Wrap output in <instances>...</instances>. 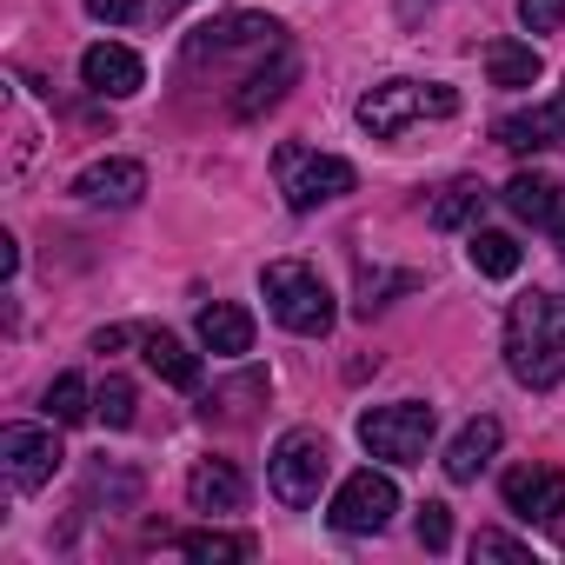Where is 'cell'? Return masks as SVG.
<instances>
[{
    "label": "cell",
    "instance_id": "1",
    "mask_svg": "<svg viewBox=\"0 0 565 565\" xmlns=\"http://www.w3.org/2000/svg\"><path fill=\"white\" fill-rule=\"evenodd\" d=\"M505 366L519 386L552 393L565 380V300L558 294H519L505 313Z\"/></svg>",
    "mask_w": 565,
    "mask_h": 565
},
{
    "label": "cell",
    "instance_id": "2",
    "mask_svg": "<svg viewBox=\"0 0 565 565\" xmlns=\"http://www.w3.org/2000/svg\"><path fill=\"white\" fill-rule=\"evenodd\" d=\"M259 294H266V313L287 327V333H300V340H320V333H333V320H340L327 279H320L307 259H273V266L259 273Z\"/></svg>",
    "mask_w": 565,
    "mask_h": 565
},
{
    "label": "cell",
    "instance_id": "3",
    "mask_svg": "<svg viewBox=\"0 0 565 565\" xmlns=\"http://www.w3.org/2000/svg\"><path fill=\"white\" fill-rule=\"evenodd\" d=\"M273 173H279V193H287V206H294V213H313V206L347 200V193L360 186L353 160L320 153V147H300V140H287V147L273 153Z\"/></svg>",
    "mask_w": 565,
    "mask_h": 565
},
{
    "label": "cell",
    "instance_id": "4",
    "mask_svg": "<svg viewBox=\"0 0 565 565\" xmlns=\"http://www.w3.org/2000/svg\"><path fill=\"white\" fill-rule=\"evenodd\" d=\"M360 127L373 134V140H393L399 127H413V120H446V114H459V94L452 87H439V81H380V87H366L360 94Z\"/></svg>",
    "mask_w": 565,
    "mask_h": 565
},
{
    "label": "cell",
    "instance_id": "5",
    "mask_svg": "<svg viewBox=\"0 0 565 565\" xmlns=\"http://www.w3.org/2000/svg\"><path fill=\"white\" fill-rule=\"evenodd\" d=\"M327 472H333V452H327V433H313V426L279 433V446H273V459H266L273 499H279V505H294V512L320 505V486H327Z\"/></svg>",
    "mask_w": 565,
    "mask_h": 565
},
{
    "label": "cell",
    "instance_id": "6",
    "mask_svg": "<svg viewBox=\"0 0 565 565\" xmlns=\"http://www.w3.org/2000/svg\"><path fill=\"white\" fill-rule=\"evenodd\" d=\"M439 433V413L419 406V399H399V406H366L360 413V446L386 466H419L426 446Z\"/></svg>",
    "mask_w": 565,
    "mask_h": 565
},
{
    "label": "cell",
    "instance_id": "7",
    "mask_svg": "<svg viewBox=\"0 0 565 565\" xmlns=\"http://www.w3.org/2000/svg\"><path fill=\"white\" fill-rule=\"evenodd\" d=\"M393 512H399V486L386 479V472H353L340 492H333V505H327V519H333V532H347V539H366V532H386L393 525Z\"/></svg>",
    "mask_w": 565,
    "mask_h": 565
},
{
    "label": "cell",
    "instance_id": "8",
    "mask_svg": "<svg viewBox=\"0 0 565 565\" xmlns=\"http://www.w3.org/2000/svg\"><path fill=\"white\" fill-rule=\"evenodd\" d=\"M233 54H279V21L273 14H220L200 34H186V61H233Z\"/></svg>",
    "mask_w": 565,
    "mask_h": 565
},
{
    "label": "cell",
    "instance_id": "9",
    "mask_svg": "<svg viewBox=\"0 0 565 565\" xmlns=\"http://www.w3.org/2000/svg\"><path fill=\"white\" fill-rule=\"evenodd\" d=\"M61 439L47 433V426H8L0 433V466H8V479L21 486V492H41L54 472H61Z\"/></svg>",
    "mask_w": 565,
    "mask_h": 565
},
{
    "label": "cell",
    "instance_id": "10",
    "mask_svg": "<svg viewBox=\"0 0 565 565\" xmlns=\"http://www.w3.org/2000/svg\"><path fill=\"white\" fill-rule=\"evenodd\" d=\"M505 512L525 525H558L565 519V472L552 466H512L505 472Z\"/></svg>",
    "mask_w": 565,
    "mask_h": 565
},
{
    "label": "cell",
    "instance_id": "11",
    "mask_svg": "<svg viewBox=\"0 0 565 565\" xmlns=\"http://www.w3.org/2000/svg\"><path fill=\"white\" fill-rule=\"evenodd\" d=\"M81 81H87L94 94H107V100H127V94L147 87V67H140L134 47H120V41H94V47L81 54Z\"/></svg>",
    "mask_w": 565,
    "mask_h": 565
},
{
    "label": "cell",
    "instance_id": "12",
    "mask_svg": "<svg viewBox=\"0 0 565 565\" xmlns=\"http://www.w3.org/2000/svg\"><path fill=\"white\" fill-rule=\"evenodd\" d=\"M140 193H147L140 160H94L74 173V200H87V206H134Z\"/></svg>",
    "mask_w": 565,
    "mask_h": 565
},
{
    "label": "cell",
    "instance_id": "13",
    "mask_svg": "<svg viewBox=\"0 0 565 565\" xmlns=\"http://www.w3.org/2000/svg\"><path fill=\"white\" fill-rule=\"evenodd\" d=\"M186 499H193V512H239L246 505V479H239L233 459H200L186 472Z\"/></svg>",
    "mask_w": 565,
    "mask_h": 565
},
{
    "label": "cell",
    "instance_id": "14",
    "mask_svg": "<svg viewBox=\"0 0 565 565\" xmlns=\"http://www.w3.org/2000/svg\"><path fill=\"white\" fill-rule=\"evenodd\" d=\"M525 226H545L552 233V220H558V200H565V186L552 180V173H539V167H525V173H512L505 180V193H499Z\"/></svg>",
    "mask_w": 565,
    "mask_h": 565
},
{
    "label": "cell",
    "instance_id": "15",
    "mask_svg": "<svg viewBox=\"0 0 565 565\" xmlns=\"http://www.w3.org/2000/svg\"><path fill=\"white\" fill-rule=\"evenodd\" d=\"M492 452H499V419H486V413L466 419L459 439L446 446V479H452V486H472V479L492 466Z\"/></svg>",
    "mask_w": 565,
    "mask_h": 565
},
{
    "label": "cell",
    "instance_id": "16",
    "mask_svg": "<svg viewBox=\"0 0 565 565\" xmlns=\"http://www.w3.org/2000/svg\"><path fill=\"white\" fill-rule=\"evenodd\" d=\"M200 347H206V353H220V360L253 353V313H246V307H233V300L200 307Z\"/></svg>",
    "mask_w": 565,
    "mask_h": 565
},
{
    "label": "cell",
    "instance_id": "17",
    "mask_svg": "<svg viewBox=\"0 0 565 565\" xmlns=\"http://www.w3.org/2000/svg\"><path fill=\"white\" fill-rule=\"evenodd\" d=\"M486 74H492V87H532L545 74V61H539L532 41H492L486 47Z\"/></svg>",
    "mask_w": 565,
    "mask_h": 565
},
{
    "label": "cell",
    "instance_id": "18",
    "mask_svg": "<svg viewBox=\"0 0 565 565\" xmlns=\"http://www.w3.org/2000/svg\"><path fill=\"white\" fill-rule=\"evenodd\" d=\"M294 74H300V61H294L287 47H279V54H273V67H259V74L233 94V114H246V120H253L259 107H273L279 94H287V81H294Z\"/></svg>",
    "mask_w": 565,
    "mask_h": 565
},
{
    "label": "cell",
    "instance_id": "19",
    "mask_svg": "<svg viewBox=\"0 0 565 565\" xmlns=\"http://www.w3.org/2000/svg\"><path fill=\"white\" fill-rule=\"evenodd\" d=\"M140 353H147V366H153L167 386H200V360H193L173 333H160V327H153V333H140Z\"/></svg>",
    "mask_w": 565,
    "mask_h": 565
},
{
    "label": "cell",
    "instance_id": "20",
    "mask_svg": "<svg viewBox=\"0 0 565 565\" xmlns=\"http://www.w3.org/2000/svg\"><path fill=\"white\" fill-rule=\"evenodd\" d=\"M552 140H558V107H532V114H505L499 120V147H512V153H539Z\"/></svg>",
    "mask_w": 565,
    "mask_h": 565
},
{
    "label": "cell",
    "instance_id": "21",
    "mask_svg": "<svg viewBox=\"0 0 565 565\" xmlns=\"http://www.w3.org/2000/svg\"><path fill=\"white\" fill-rule=\"evenodd\" d=\"M466 253H472V266H479L486 279H512V273H519V259H525V253H519V239H512V233H492V226H479Z\"/></svg>",
    "mask_w": 565,
    "mask_h": 565
},
{
    "label": "cell",
    "instance_id": "22",
    "mask_svg": "<svg viewBox=\"0 0 565 565\" xmlns=\"http://www.w3.org/2000/svg\"><path fill=\"white\" fill-rule=\"evenodd\" d=\"M479 206H486V186H479V180H452V186L433 200V213H426V220H433L439 233H452V226H466Z\"/></svg>",
    "mask_w": 565,
    "mask_h": 565
},
{
    "label": "cell",
    "instance_id": "23",
    "mask_svg": "<svg viewBox=\"0 0 565 565\" xmlns=\"http://www.w3.org/2000/svg\"><path fill=\"white\" fill-rule=\"evenodd\" d=\"M180 552L193 565H226V558H253V539L246 532H186Z\"/></svg>",
    "mask_w": 565,
    "mask_h": 565
},
{
    "label": "cell",
    "instance_id": "24",
    "mask_svg": "<svg viewBox=\"0 0 565 565\" xmlns=\"http://www.w3.org/2000/svg\"><path fill=\"white\" fill-rule=\"evenodd\" d=\"M94 413V393H87V380L81 373H61L54 386H47V419L54 426H81Z\"/></svg>",
    "mask_w": 565,
    "mask_h": 565
},
{
    "label": "cell",
    "instance_id": "25",
    "mask_svg": "<svg viewBox=\"0 0 565 565\" xmlns=\"http://www.w3.org/2000/svg\"><path fill=\"white\" fill-rule=\"evenodd\" d=\"M94 413L120 433V426H134V380H120V373H107V386L94 393Z\"/></svg>",
    "mask_w": 565,
    "mask_h": 565
},
{
    "label": "cell",
    "instance_id": "26",
    "mask_svg": "<svg viewBox=\"0 0 565 565\" xmlns=\"http://www.w3.org/2000/svg\"><path fill=\"white\" fill-rule=\"evenodd\" d=\"M472 558H499V565H532V545H525V539H505V532H472Z\"/></svg>",
    "mask_w": 565,
    "mask_h": 565
},
{
    "label": "cell",
    "instance_id": "27",
    "mask_svg": "<svg viewBox=\"0 0 565 565\" xmlns=\"http://www.w3.org/2000/svg\"><path fill=\"white\" fill-rule=\"evenodd\" d=\"M419 545L426 552H446L452 545V505H439V499L419 505Z\"/></svg>",
    "mask_w": 565,
    "mask_h": 565
},
{
    "label": "cell",
    "instance_id": "28",
    "mask_svg": "<svg viewBox=\"0 0 565 565\" xmlns=\"http://www.w3.org/2000/svg\"><path fill=\"white\" fill-rule=\"evenodd\" d=\"M519 28L525 34H558L565 28V0H519Z\"/></svg>",
    "mask_w": 565,
    "mask_h": 565
},
{
    "label": "cell",
    "instance_id": "29",
    "mask_svg": "<svg viewBox=\"0 0 565 565\" xmlns=\"http://www.w3.org/2000/svg\"><path fill=\"white\" fill-rule=\"evenodd\" d=\"M393 287H413L406 273H373V266H360V313H373V307H386V294Z\"/></svg>",
    "mask_w": 565,
    "mask_h": 565
},
{
    "label": "cell",
    "instance_id": "30",
    "mask_svg": "<svg viewBox=\"0 0 565 565\" xmlns=\"http://www.w3.org/2000/svg\"><path fill=\"white\" fill-rule=\"evenodd\" d=\"M87 14H94V21H107V28H127V21H140V14H147V0H87Z\"/></svg>",
    "mask_w": 565,
    "mask_h": 565
},
{
    "label": "cell",
    "instance_id": "31",
    "mask_svg": "<svg viewBox=\"0 0 565 565\" xmlns=\"http://www.w3.org/2000/svg\"><path fill=\"white\" fill-rule=\"evenodd\" d=\"M0 273H8V279L21 273V239L14 233H0Z\"/></svg>",
    "mask_w": 565,
    "mask_h": 565
},
{
    "label": "cell",
    "instance_id": "32",
    "mask_svg": "<svg viewBox=\"0 0 565 565\" xmlns=\"http://www.w3.org/2000/svg\"><path fill=\"white\" fill-rule=\"evenodd\" d=\"M127 340H134L127 327H100V333H94V353H114V347H127Z\"/></svg>",
    "mask_w": 565,
    "mask_h": 565
},
{
    "label": "cell",
    "instance_id": "33",
    "mask_svg": "<svg viewBox=\"0 0 565 565\" xmlns=\"http://www.w3.org/2000/svg\"><path fill=\"white\" fill-rule=\"evenodd\" d=\"M552 239H558V253H565V200H558V220H552Z\"/></svg>",
    "mask_w": 565,
    "mask_h": 565
},
{
    "label": "cell",
    "instance_id": "34",
    "mask_svg": "<svg viewBox=\"0 0 565 565\" xmlns=\"http://www.w3.org/2000/svg\"><path fill=\"white\" fill-rule=\"evenodd\" d=\"M180 8H186V0H160V21H167V14H180Z\"/></svg>",
    "mask_w": 565,
    "mask_h": 565
},
{
    "label": "cell",
    "instance_id": "35",
    "mask_svg": "<svg viewBox=\"0 0 565 565\" xmlns=\"http://www.w3.org/2000/svg\"><path fill=\"white\" fill-rule=\"evenodd\" d=\"M552 107H558V140H565V94H558V100H552Z\"/></svg>",
    "mask_w": 565,
    "mask_h": 565
}]
</instances>
